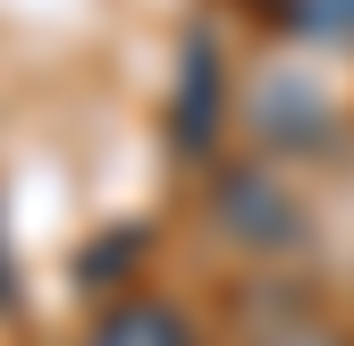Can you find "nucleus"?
Wrapping results in <instances>:
<instances>
[{
    "mask_svg": "<svg viewBox=\"0 0 354 346\" xmlns=\"http://www.w3.org/2000/svg\"><path fill=\"white\" fill-rule=\"evenodd\" d=\"M93 346H194L186 313L160 304V295H127V304H110L93 321Z\"/></svg>",
    "mask_w": 354,
    "mask_h": 346,
    "instance_id": "nucleus-1",
    "label": "nucleus"
},
{
    "mask_svg": "<svg viewBox=\"0 0 354 346\" xmlns=\"http://www.w3.org/2000/svg\"><path fill=\"white\" fill-rule=\"evenodd\" d=\"M270 17L321 42H354V0H270Z\"/></svg>",
    "mask_w": 354,
    "mask_h": 346,
    "instance_id": "nucleus-2",
    "label": "nucleus"
},
{
    "mask_svg": "<svg viewBox=\"0 0 354 346\" xmlns=\"http://www.w3.org/2000/svg\"><path fill=\"white\" fill-rule=\"evenodd\" d=\"M261 346H346V338H329V329H313V321H287V329H270Z\"/></svg>",
    "mask_w": 354,
    "mask_h": 346,
    "instance_id": "nucleus-3",
    "label": "nucleus"
},
{
    "mask_svg": "<svg viewBox=\"0 0 354 346\" xmlns=\"http://www.w3.org/2000/svg\"><path fill=\"white\" fill-rule=\"evenodd\" d=\"M0 295H9V262H0Z\"/></svg>",
    "mask_w": 354,
    "mask_h": 346,
    "instance_id": "nucleus-4",
    "label": "nucleus"
}]
</instances>
